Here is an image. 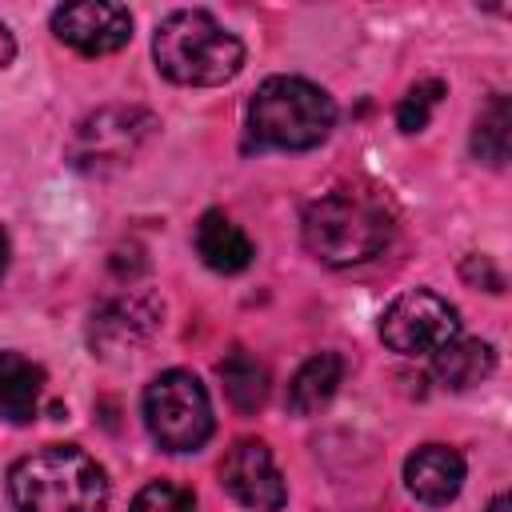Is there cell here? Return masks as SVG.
Segmentation results:
<instances>
[{
    "instance_id": "1",
    "label": "cell",
    "mask_w": 512,
    "mask_h": 512,
    "mask_svg": "<svg viewBox=\"0 0 512 512\" xmlns=\"http://www.w3.org/2000/svg\"><path fill=\"white\" fill-rule=\"evenodd\" d=\"M16 512H108V476L76 444H48L8 472Z\"/></svg>"
},
{
    "instance_id": "2",
    "label": "cell",
    "mask_w": 512,
    "mask_h": 512,
    "mask_svg": "<svg viewBox=\"0 0 512 512\" xmlns=\"http://www.w3.org/2000/svg\"><path fill=\"white\" fill-rule=\"evenodd\" d=\"M304 248L332 268L372 260L392 240V208L376 188H336L308 204Z\"/></svg>"
},
{
    "instance_id": "3",
    "label": "cell",
    "mask_w": 512,
    "mask_h": 512,
    "mask_svg": "<svg viewBox=\"0 0 512 512\" xmlns=\"http://www.w3.org/2000/svg\"><path fill=\"white\" fill-rule=\"evenodd\" d=\"M152 56L172 84H188V88L224 84L244 68V44L216 16L200 8L168 12L156 24Z\"/></svg>"
},
{
    "instance_id": "4",
    "label": "cell",
    "mask_w": 512,
    "mask_h": 512,
    "mask_svg": "<svg viewBox=\"0 0 512 512\" xmlns=\"http://www.w3.org/2000/svg\"><path fill=\"white\" fill-rule=\"evenodd\" d=\"M336 124L332 96L304 76H268L248 104V132L264 148H316Z\"/></svg>"
},
{
    "instance_id": "5",
    "label": "cell",
    "mask_w": 512,
    "mask_h": 512,
    "mask_svg": "<svg viewBox=\"0 0 512 512\" xmlns=\"http://www.w3.org/2000/svg\"><path fill=\"white\" fill-rule=\"evenodd\" d=\"M144 424L164 452H196L212 436V400L192 372L168 368L144 388Z\"/></svg>"
},
{
    "instance_id": "6",
    "label": "cell",
    "mask_w": 512,
    "mask_h": 512,
    "mask_svg": "<svg viewBox=\"0 0 512 512\" xmlns=\"http://www.w3.org/2000/svg\"><path fill=\"white\" fill-rule=\"evenodd\" d=\"M456 336H460V312L428 288L400 292L380 316V340L400 356H436Z\"/></svg>"
},
{
    "instance_id": "7",
    "label": "cell",
    "mask_w": 512,
    "mask_h": 512,
    "mask_svg": "<svg viewBox=\"0 0 512 512\" xmlns=\"http://www.w3.org/2000/svg\"><path fill=\"white\" fill-rule=\"evenodd\" d=\"M52 32L60 44L76 48L80 56H108L128 44L132 16L124 4L112 0H76L52 12Z\"/></svg>"
},
{
    "instance_id": "8",
    "label": "cell",
    "mask_w": 512,
    "mask_h": 512,
    "mask_svg": "<svg viewBox=\"0 0 512 512\" xmlns=\"http://www.w3.org/2000/svg\"><path fill=\"white\" fill-rule=\"evenodd\" d=\"M220 484L236 504L252 512H280L288 500L284 476L264 440H236L220 464Z\"/></svg>"
},
{
    "instance_id": "9",
    "label": "cell",
    "mask_w": 512,
    "mask_h": 512,
    "mask_svg": "<svg viewBox=\"0 0 512 512\" xmlns=\"http://www.w3.org/2000/svg\"><path fill=\"white\" fill-rule=\"evenodd\" d=\"M404 484L420 504H448L464 488V456L448 444H424L404 460Z\"/></svg>"
},
{
    "instance_id": "10",
    "label": "cell",
    "mask_w": 512,
    "mask_h": 512,
    "mask_svg": "<svg viewBox=\"0 0 512 512\" xmlns=\"http://www.w3.org/2000/svg\"><path fill=\"white\" fill-rule=\"evenodd\" d=\"M44 368L20 352H0V420L28 424L40 412Z\"/></svg>"
},
{
    "instance_id": "11",
    "label": "cell",
    "mask_w": 512,
    "mask_h": 512,
    "mask_svg": "<svg viewBox=\"0 0 512 512\" xmlns=\"http://www.w3.org/2000/svg\"><path fill=\"white\" fill-rule=\"evenodd\" d=\"M196 252L212 272H244L252 264V240L224 212H204L196 224Z\"/></svg>"
},
{
    "instance_id": "12",
    "label": "cell",
    "mask_w": 512,
    "mask_h": 512,
    "mask_svg": "<svg viewBox=\"0 0 512 512\" xmlns=\"http://www.w3.org/2000/svg\"><path fill=\"white\" fill-rule=\"evenodd\" d=\"M340 380H344V360H340L336 352H316V356H308V360L296 368L292 384H288V408H292L296 416L320 412V408L336 396Z\"/></svg>"
},
{
    "instance_id": "13",
    "label": "cell",
    "mask_w": 512,
    "mask_h": 512,
    "mask_svg": "<svg viewBox=\"0 0 512 512\" xmlns=\"http://www.w3.org/2000/svg\"><path fill=\"white\" fill-rule=\"evenodd\" d=\"M492 368H496V352H492V344H484V340H464V336H456L448 348H440V352L432 356V372H436V380L448 384V388H472V384H480Z\"/></svg>"
},
{
    "instance_id": "14",
    "label": "cell",
    "mask_w": 512,
    "mask_h": 512,
    "mask_svg": "<svg viewBox=\"0 0 512 512\" xmlns=\"http://www.w3.org/2000/svg\"><path fill=\"white\" fill-rule=\"evenodd\" d=\"M220 380L236 412H256L268 400V368L244 348H232L220 360Z\"/></svg>"
},
{
    "instance_id": "15",
    "label": "cell",
    "mask_w": 512,
    "mask_h": 512,
    "mask_svg": "<svg viewBox=\"0 0 512 512\" xmlns=\"http://www.w3.org/2000/svg\"><path fill=\"white\" fill-rule=\"evenodd\" d=\"M508 124H512L508 120V100L504 96H492L488 108L476 120V132H472V152L484 164H492V168H500L508 160Z\"/></svg>"
},
{
    "instance_id": "16",
    "label": "cell",
    "mask_w": 512,
    "mask_h": 512,
    "mask_svg": "<svg viewBox=\"0 0 512 512\" xmlns=\"http://www.w3.org/2000/svg\"><path fill=\"white\" fill-rule=\"evenodd\" d=\"M440 100H444V84H440V80H420V84H412V88L400 96V104H396V124H400V132H420V128H428V120H432V112H436Z\"/></svg>"
},
{
    "instance_id": "17",
    "label": "cell",
    "mask_w": 512,
    "mask_h": 512,
    "mask_svg": "<svg viewBox=\"0 0 512 512\" xmlns=\"http://www.w3.org/2000/svg\"><path fill=\"white\" fill-rule=\"evenodd\" d=\"M132 512H196V500L188 488L168 484V480H152L136 492Z\"/></svg>"
},
{
    "instance_id": "18",
    "label": "cell",
    "mask_w": 512,
    "mask_h": 512,
    "mask_svg": "<svg viewBox=\"0 0 512 512\" xmlns=\"http://www.w3.org/2000/svg\"><path fill=\"white\" fill-rule=\"evenodd\" d=\"M12 56H16V40H12L8 24L0 20V68H8V64H12Z\"/></svg>"
},
{
    "instance_id": "19",
    "label": "cell",
    "mask_w": 512,
    "mask_h": 512,
    "mask_svg": "<svg viewBox=\"0 0 512 512\" xmlns=\"http://www.w3.org/2000/svg\"><path fill=\"white\" fill-rule=\"evenodd\" d=\"M508 508H512V500H508L504 492H500V496H496V500L488 504V512H508Z\"/></svg>"
},
{
    "instance_id": "20",
    "label": "cell",
    "mask_w": 512,
    "mask_h": 512,
    "mask_svg": "<svg viewBox=\"0 0 512 512\" xmlns=\"http://www.w3.org/2000/svg\"><path fill=\"white\" fill-rule=\"evenodd\" d=\"M4 268H8V236L0 232V276H4Z\"/></svg>"
}]
</instances>
